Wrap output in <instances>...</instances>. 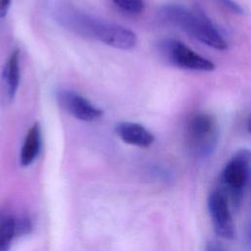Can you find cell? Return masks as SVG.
Listing matches in <instances>:
<instances>
[{"mask_svg":"<svg viewBox=\"0 0 251 251\" xmlns=\"http://www.w3.org/2000/svg\"><path fill=\"white\" fill-rule=\"evenodd\" d=\"M55 16L67 28L111 47L129 50L136 45V35L132 30L93 18L69 5L58 4L55 8Z\"/></svg>","mask_w":251,"mask_h":251,"instance_id":"cell-1","label":"cell"},{"mask_svg":"<svg viewBox=\"0 0 251 251\" xmlns=\"http://www.w3.org/2000/svg\"><path fill=\"white\" fill-rule=\"evenodd\" d=\"M160 16L165 22L180 28L203 44L218 50L227 48L225 38L200 9H189L179 4H168L161 8Z\"/></svg>","mask_w":251,"mask_h":251,"instance_id":"cell-2","label":"cell"},{"mask_svg":"<svg viewBox=\"0 0 251 251\" xmlns=\"http://www.w3.org/2000/svg\"><path fill=\"white\" fill-rule=\"evenodd\" d=\"M251 178V151H237L226 164L220 176L219 185L228 197L231 208L237 210Z\"/></svg>","mask_w":251,"mask_h":251,"instance_id":"cell-3","label":"cell"},{"mask_svg":"<svg viewBox=\"0 0 251 251\" xmlns=\"http://www.w3.org/2000/svg\"><path fill=\"white\" fill-rule=\"evenodd\" d=\"M184 138L192 155L197 158L210 156L219 139V126L216 118L206 112L194 114L186 123Z\"/></svg>","mask_w":251,"mask_h":251,"instance_id":"cell-4","label":"cell"},{"mask_svg":"<svg viewBox=\"0 0 251 251\" xmlns=\"http://www.w3.org/2000/svg\"><path fill=\"white\" fill-rule=\"evenodd\" d=\"M157 48L161 56L176 68L199 72H211L215 69L213 62L199 55L179 40L162 39L158 42Z\"/></svg>","mask_w":251,"mask_h":251,"instance_id":"cell-5","label":"cell"},{"mask_svg":"<svg viewBox=\"0 0 251 251\" xmlns=\"http://www.w3.org/2000/svg\"><path fill=\"white\" fill-rule=\"evenodd\" d=\"M230 202L223 188L218 185L208 196V211L215 232L224 239H232L235 227L230 212Z\"/></svg>","mask_w":251,"mask_h":251,"instance_id":"cell-6","label":"cell"},{"mask_svg":"<svg viewBox=\"0 0 251 251\" xmlns=\"http://www.w3.org/2000/svg\"><path fill=\"white\" fill-rule=\"evenodd\" d=\"M56 99L67 113L79 121L92 122L103 114V111L94 106L88 99L70 89L59 90Z\"/></svg>","mask_w":251,"mask_h":251,"instance_id":"cell-7","label":"cell"},{"mask_svg":"<svg viewBox=\"0 0 251 251\" xmlns=\"http://www.w3.org/2000/svg\"><path fill=\"white\" fill-rule=\"evenodd\" d=\"M115 131L124 142L142 148L149 147L155 140L154 135L146 127L136 123H120L117 125Z\"/></svg>","mask_w":251,"mask_h":251,"instance_id":"cell-8","label":"cell"},{"mask_svg":"<svg viewBox=\"0 0 251 251\" xmlns=\"http://www.w3.org/2000/svg\"><path fill=\"white\" fill-rule=\"evenodd\" d=\"M20 52L16 49L10 54L2 72L1 84L5 99L13 100L20 84Z\"/></svg>","mask_w":251,"mask_h":251,"instance_id":"cell-9","label":"cell"},{"mask_svg":"<svg viewBox=\"0 0 251 251\" xmlns=\"http://www.w3.org/2000/svg\"><path fill=\"white\" fill-rule=\"evenodd\" d=\"M41 145V132L37 123H34L25 137L23 147L21 150L20 162L22 166H29L38 156Z\"/></svg>","mask_w":251,"mask_h":251,"instance_id":"cell-10","label":"cell"},{"mask_svg":"<svg viewBox=\"0 0 251 251\" xmlns=\"http://www.w3.org/2000/svg\"><path fill=\"white\" fill-rule=\"evenodd\" d=\"M17 235V218L9 213H0V251H9Z\"/></svg>","mask_w":251,"mask_h":251,"instance_id":"cell-11","label":"cell"},{"mask_svg":"<svg viewBox=\"0 0 251 251\" xmlns=\"http://www.w3.org/2000/svg\"><path fill=\"white\" fill-rule=\"evenodd\" d=\"M122 12L128 15L140 14L144 9L143 0H112Z\"/></svg>","mask_w":251,"mask_h":251,"instance_id":"cell-12","label":"cell"},{"mask_svg":"<svg viewBox=\"0 0 251 251\" xmlns=\"http://www.w3.org/2000/svg\"><path fill=\"white\" fill-rule=\"evenodd\" d=\"M217 2H219L221 5L225 6L226 9H228L229 11H231L232 13L235 14H242V9L241 7L234 1L232 0H216Z\"/></svg>","mask_w":251,"mask_h":251,"instance_id":"cell-13","label":"cell"},{"mask_svg":"<svg viewBox=\"0 0 251 251\" xmlns=\"http://www.w3.org/2000/svg\"><path fill=\"white\" fill-rule=\"evenodd\" d=\"M11 0H0V19L4 18L10 8Z\"/></svg>","mask_w":251,"mask_h":251,"instance_id":"cell-14","label":"cell"},{"mask_svg":"<svg viewBox=\"0 0 251 251\" xmlns=\"http://www.w3.org/2000/svg\"><path fill=\"white\" fill-rule=\"evenodd\" d=\"M206 251H226V250L219 243L211 241V242H208V244L206 245Z\"/></svg>","mask_w":251,"mask_h":251,"instance_id":"cell-15","label":"cell"},{"mask_svg":"<svg viewBox=\"0 0 251 251\" xmlns=\"http://www.w3.org/2000/svg\"><path fill=\"white\" fill-rule=\"evenodd\" d=\"M246 236H247L248 243H249V244H250V246H251V219L249 220L248 225H247V228H246Z\"/></svg>","mask_w":251,"mask_h":251,"instance_id":"cell-16","label":"cell"},{"mask_svg":"<svg viewBox=\"0 0 251 251\" xmlns=\"http://www.w3.org/2000/svg\"><path fill=\"white\" fill-rule=\"evenodd\" d=\"M247 128H248V131L251 133V117H250V119H249V121H248V125H247Z\"/></svg>","mask_w":251,"mask_h":251,"instance_id":"cell-17","label":"cell"}]
</instances>
